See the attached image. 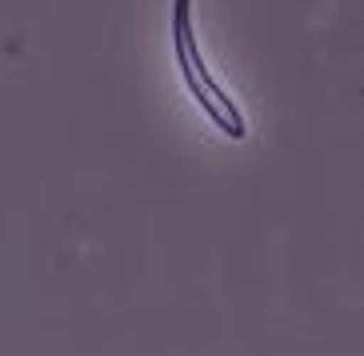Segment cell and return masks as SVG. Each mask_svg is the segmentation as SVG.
I'll return each mask as SVG.
<instances>
[{"label": "cell", "instance_id": "obj_1", "mask_svg": "<svg viewBox=\"0 0 364 356\" xmlns=\"http://www.w3.org/2000/svg\"><path fill=\"white\" fill-rule=\"evenodd\" d=\"M188 12H193V0H176V4H172V41H176L181 72H184V80H188V88H193L196 104L225 129V136L240 141V136L248 132L245 117H240V108L232 104V97H228L225 88L208 76V68H204L200 48H196V36H193V16H188Z\"/></svg>", "mask_w": 364, "mask_h": 356}]
</instances>
